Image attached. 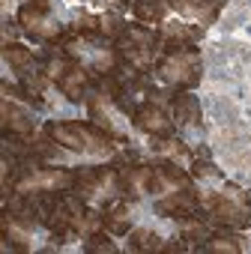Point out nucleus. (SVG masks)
<instances>
[{
	"instance_id": "obj_9",
	"label": "nucleus",
	"mask_w": 251,
	"mask_h": 254,
	"mask_svg": "<svg viewBox=\"0 0 251 254\" xmlns=\"http://www.w3.org/2000/svg\"><path fill=\"white\" fill-rule=\"evenodd\" d=\"M132 117H135V126H138V129L147 132V135H153V138H168V135H174V123H171V117H168L156 102L138 105V108L132 111Z\"/></svg>"
},
{
	"instance_id": "obj_11",
	"label": "nucleus",
	"mask_w": 251,
	"mask_h": 254,
	"mask_svg": "<svg viewBox=\"0 0 251 254\" xmlns=\"http://www.w3.org/2000/svg\"><path fill=\"white\" fill-rule=\"evenodd\" d=\"M102 224H105L108 233H114V236H126V233H129V230H132V209H129V200H123V197L108 200L105 215H102Z\"/></svg>"
},
{
	"instance_id": "obj_15",
	"label": "nucleus",
	"mask_w": 251,
	"mask_h": 254,
	"mask_svg": "<svg viewBox=\"0 0 251 254\" xmlns=\"http://www.w3.org/2000/svg\"><path fill=\"white\" fill-rule=\"evenodd\" d=\"M174 117L183 126H197L200 123V102L191 93H177L174 96Z\"/></svg>"
},
{
	"instance_id": "obj_2",
	"label": "nucleus",
	"mask_w": 251,
	"mask_h": 254,
	"mask_svg": "<svg viewBox=\"0 0 251 254\" xmlns=\"http://www.w3.org/2000/svg\"><path fill=\"white\" fill-rule=\"evenodd\" d=\"M203 60L194 45H177V48H162V57L156 60V75L168 84H177L180 90H191L200 84Z\"/></svg>"
},
{
	"instance_id": "obj_14",
	"label": "nucleus",
	"mask_w": 251,
	"mask_h": 254,
	"mask_svg": "<svg viewBox=\"0 0 251 254\" xmlns=\"http://www.w3.org/2000/svg\"><path fill=\"white\" fill-rule=\"evenodd\" d=\"M200 251H206V254H239V251H242V239L233 236L230 227H227V230H221V233L206 236L203 245H200Z\"/></svg>"
},
{
	"instance_id": "obj_19",
	"label": "nucleus",
	"mask_w": 251,
	"mask_h": 254,
	"mask_svg": "<svg viewBox=\"0 0 251 254\" xmlns=\"http://www.w3.org/2000/svg\"><path fill=\"white\" fill-rule=\"evenodd\" d=\"M84 251H90V254H117V245L111 242L108 233L93 230V233L87 236V242H84Z\"/></svg>"
},
{
	"instance_id": "obj_1",
	"label": "nucleus",
	"mask_w": 251,
	"mask_h": 254,
	"mask_svg": "<svg viewBox=\"0 0 251 254\" xmlns=\"http://www.w3.org/2000/svg\"><path fill=\"white\" fill-rule=\"evenodd\" d=\"M45 135L72 153H105L114 144V135L105 132L99 123H81V120H66V123H48Z\"/></svg>"
},
{
	"instance_id": "obj_3",
	"label": "nucleus",
	"mask_w": 251,
	"mask_h": 254,
	"mask_svg": "<svg viewBox=\"0 0 251 254\" xmlns=\"http://www.w3.org/2000/svg\"><path fill=\"white\" fill-rule=\"evenodd\" d=\"M203 212L209 215V221H215L221 227H230V230L248 227L251 224V197L239 186L227 183L224 191H215L203 200Z\"/></svg>"
},
{
	"instance_id": "obj_7",
	"label": "nucleus",
	"mask_w": 251,
	"mask_h": 254,
	"mask_svg": "<svg viewBox=\"0 0 251 254\" xmlns=\"http://www.w3.org/2000/svg\"><path fill=\"white\" fill-rule=\"evenodd\" d=\"M200 200H197V191H168L165 197L156 200V212L165 215V218H174V221H186V224H194L197 221V212H200Z\"/></svg>"
},
{
	"instance_id": "obj_8",
	"label": "nucleus",
	"mask_w": 251,
	"mask_h": 254,
	"mask_svg": "<svg viewBox=\"0 0 251 254\" xmlns=\"http://www.w3.org/2000/svg\"><path fill=\"white\" fill-rule=\"evenodd\" d=\"M117 183H120L117 168H75V186H72V191H78L84 200H90V197L105 194Z\"/></svg>"
},
{
	"instance_id": "obj_12",
	"label": "nucleus",
	"mask_w": 251,
	"mask_h": 254,
	"mask_svg": "<svg viewBox=\"0 0 251 254\" xmlns=\"http://www.w3.org/2000/svg\"><path fill=\"white\" fill-rule=\"evenodd\" d=\"M203 36V27L197 24H165L162 27V36H159V48H177V45H194L197 39Z\"/></svg>"
},
{
	"instance_id": "obj_10",
	"label": "nucleus",
	"mask_w": 251,
	"mask_h": 254,
	"mask_svg": "<svg viewBox=\"0 0 251 254\" xmlns=\"http://www.w3.org/2000/svg\"><path fill=\"white\" fill-rule=\"evenodd\" d=\"M33 117L24 111V108H18V105H12L9 99L3 102V132H6V138H15V141H27L30 135H33Z\"/></svg>"
},
{
	"instance_id": "obj_4",
	"label": "nucleus",
	"mask_w": 251,
	"mask_h": 254,
	"mask_svg": "<svg viewBox=\"0 0 251 254\" xmlns=\"http://www.w3.org/2000/svg\"><path fill=\"white\" fill-rule=\"evenodd\" d=\"M15 194H39V191H72L75 171L66 168H24L15 174V183H9ZM6 186V189H9Z\"/></svg>"
},
{
	"instance_id": "obj_18",
	"label": "nucleus",
	"mask_w": 251,
	"mask_h": 254,
	"mask_svg": "<svg viewBox=\"0 0 251 254\" xmlns=\"http://www.w3.org/2000/svg\"><path fill=\"white\" fill-rule=\"evenodd\" d=\"M162 159H171V162H177V165H183V162H188L191 159V150L183 144V141H174L171 135L168 138H156V147H153Z\"/></svg>"
},
{
	"instance_id": "obj_17",
	"label": "nucleus",
	"mask_w": 251,
	"mask_h": 254,
	"mask_svg": "<svg viewBox=\"0 0 251 254\" xmlns=\"http://www.w3.org/2000/svg\"><path fill=\"white\" fill-rule=\"evenodd\" d=\"M162 236L150 227H138V230H129V248L132 251H141V254H150V251H162Z\"/></svg>"
},
{
	"instance_id": "obj_16",
	"label": "nucleus",
	"mask_w": 251,
	"mask_h": 254,
	"mask_svg": "<svg viewBox=\"0 0 251 254\" xmlns=\"http://www.w3.org/2000/svg\"><path fill=\"white\" fill-rule=\"evenodd\" d=\"M3 57H6V63H9L15 72H27V69H33V63H36V54H33L27 45H21V42H6V45H3Z\"/></svg>"
},
{
	"instance_id": "obj_5",
	"label": "nucleus",
	"mask_w": 251,
	"mask_h": 254,
	"mask_svg": "<svg viewBox=\"0 0 251 254\" xmlns=\"http://www.w3.org/2000/svg\"><path fill=\"white\" fill-rule=\"evenodd\" d=\"M48 75L54 78V84L60 87V93L69 99V102H81L84 99V90L90 84V72L72 57V54H57L51 63H48Z\"/></svg>"
},
{
	"instance_id": "obj_6",
	"label": "nucleus",
	"mask_w": 251,
	"mask_h": 254,
	"mask_svg": "<svg viewBox=\"0 0 251 254\" xmlns=\"http://www.w3.org/2000/svg\"><path fill=\"white\" fill-rule=\"evenodd\" d=\"M156 45H159V33H150V30H144V27H138V24L126 27V30L117 36V51H120V57H126L129 63H135L138 69H144V66L153 60Z\"/></svg>"
},
{
	"instance_id": "obj_20",
	"label": "nucleus",
	"mask_w": 251,
	"mask_h": 254,
	"mask_svg": "<svg viewBox=\"0 0 251 254\" xmlns=\"http://www.w3.org/2000/svg\"><path fill=\"white\" fill-rule=\"evenodd\" d=\"M191 174H194V177H218V168H215V162H209V159H194V162H191Z\"/></svg>"
},
{
	"instance_id": "obj_13",
	"label": "nucleus",
	"mask_w": 251,
	"mask_h": 254,
	"mask_svg": "<svg viewBox=\"0 0 251 254\" xmlns=\"http://www.w3.org/2000/svg\"><path fill=\"white\" fill-rule=\"evenodd\" d=\"M51 12V0H30V3H24L21 9H18V24L27 30V33H33V30H39L42 27V18Z\"/></svg>"
}]
</instances>
